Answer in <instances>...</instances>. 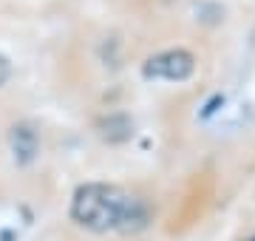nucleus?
Wrapping results in <instances>:
<instances>
[{"instance_id": "obj_1", "label": "nucleus", "mask_w": 255, "mask_h": 241, "mask_svg": "<svg viewBox=\"0 0 255 241\" xmlns=\"http://www.w3.org/2000/svg\"><path fill=\"white\" fill-rule=\"evenodd\" d=\"M71 219L88 233H139L150 222V210L136 193L119 185L88 182L71 199Z\"/></svg>"}, {"instance_id": "obj_2", "label": "nucleus", "mask_w": 255, "mask_h": 241, "mask_svg": "<svg viewBox=\"0 0 255 241\" xmlns=\"http://www.w3.org/2000/svg\"><path fill=\"white\" fill-rule=\"evenodd\" d=\"M196 74V57L187 48H164L156 51L142 63V77L145 80H159V83H187Z\"/></svg>"}, {"instance_id": "obj_3", "label": "nucleus", "mask_w": 255, "mask_h": 241, "mask_svg": "<svg viewBox=\"0 0 255 241\" xmlns=\"http://www.w3.org/2000/svg\"><path fill=\"white\" fill-rule=\"evenodd\" d=\"M11 150H14V159L20 165L34 162L37 150H40V139H37L31 125H14L11 128Z\"/></svg>"}, {"instance_id": "obj_4", "label": "nucleus", "mask_w": 255, "mask_h": 241, "mask_svg": "<svg viewBox=\"0 0 255 241\" xmlns=\"http://www.w3.org/2000/svg\"><path fill=\"white\" fill-rule=\"evenodd\" d=\"M6 77H9V63H6V60L0 57V85L6 83Z\"/></svg>"}]
</instances>
